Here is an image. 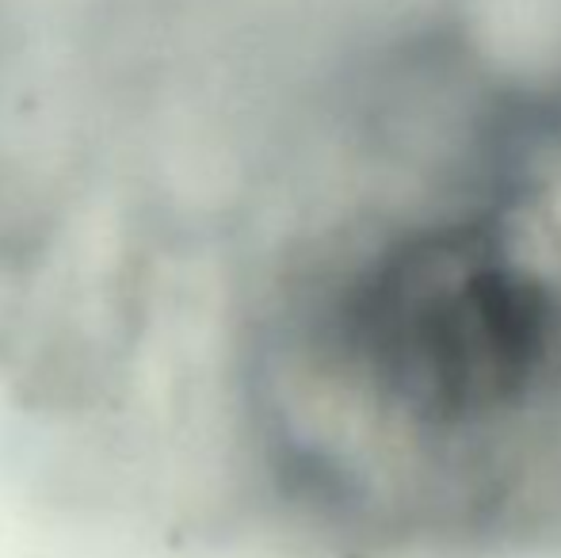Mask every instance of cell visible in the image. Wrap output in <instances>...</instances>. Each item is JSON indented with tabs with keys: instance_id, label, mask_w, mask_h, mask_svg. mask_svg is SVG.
Wrapping results in <instances>:
<instances>
[{
	"instance_id": "obj_1",
	"label": "cell",
	"mask_w": 561,
	"mask_h": 558,
	"mask_svg": "<svg viewBox=\"0 0 561 558\" xmlns=\"http://www.w3.org/2000/svg\"><path fill=\"white\" fill-rule=\"evenodd\" d=\"M229 318L241 478L336 558L561 539V146L363 164L249 226Z\"/></svg>"
}]
</instances>
